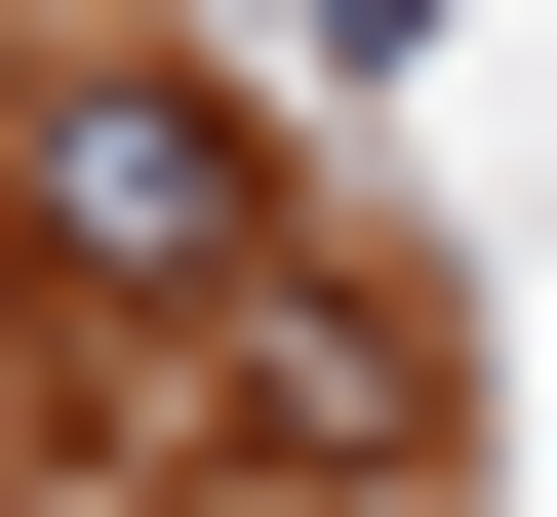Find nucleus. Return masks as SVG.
<instances>
[{
	"label": "nucleus",
	"instance_id": "nucleus-1",
	"mask_svg": "<svg viewBox=\"0 0 557 517\" xmlns=\"http://www.w3.org/2000/svg\"><path fill=\"white\" fill-rule=\"evenodd\" d=\"M0 239L81 279V319H278V160H239V81H40V120H0Z\"/></svg>",
	"mask_w": 557,
	"mask_h": 517
}]
</instances>
